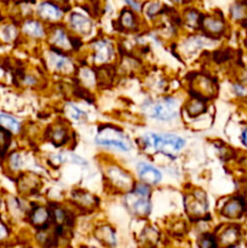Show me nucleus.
Here are the masks:
<instances>
[{
	"label": "nucleus",
	"mask_w": 247,
	"mask_h": 248,
	"mask_svg": "<svg viewBox=\"0 0 247 248\" xmlns=\"http://www.w3.org/2000/svg\"><path fill=\"white\" fill-rule=\"evenodd\" d=\"M147 147L162 153L165 155H176L185 147V140L176 135H155L149 133L142 138Z\"/></svg>",
	"instance_id": "1"
},
{
	"label": "nucleus",
	"mask_w": 247,
	"mask_h": 248,
	"mask_svg": "<svg viewBox=\"0 0 247 248\" xmlns=\"http://www.w3.org/2000/svg\"><path fill=\"white\" fill-rule=\"evenodd\" d=\"M149 188L144 184H136L132 191L126 196L125 203L128 210L137 216H147L150 212Z\"/></svg>",
	"instance_id": "2"
},
{
	"label": "nucleus",
	"mask_w": 247,
	"mask_h": 248,
	"mask_svg": "<svg viewBox=\"0 0 247 248\" xmlns=\"http://www.w3.org/2000/svg\"><path fill=\"white\" fill-rule=\"evenodd\" d=\"M96 143L99 145H104V147L118 148L124 152H127L131 148L130 140H127V137L121 131L116 130L115 127H111V126H106L99 130L96 137Z\"/></svg>",
	"instance_id": "3"
},
{
	"label": "nucleus",
	"mask_w": 247,
	"mask_h": 248,
	"mask_svg": "<svg viewBox=\"0 0 247 248\" xmlns=\"http://www.w3.org/2000/svg\"><path fill=\"white\" fill-rule=\"evenodd\" d=\"M179 104L176 98L172 97H166L160 101L155 102L152 107H150V116L157 120L169 121L176 118L178 115Z\"/></svg>",
	"instance_id": "4"
},
{
	"label": "nucleus",
	"mask_w": 247,
	"mask_h": 248,
	"mask_svg": "<svg viewBox=\"0 0 247 248\" xmlns=\"http://www.w3.org/2000/svg\"><path fill=\"white\" fill-rule=\"evenodd\" d=\"M106 173L107 178L110 182L111 186L120 189V190H132L133 186H135L130 174H128L125 170L119 167L118 165H111V166H109L108 169H107Z\"/></svg>",
	"instance_id": "5"
},
{
	"label": "nucleus",
	"mask_w": 247,
	"mask_h": 248,
	"mask_svg": "<svg viewBox=\"0 0 247 248\" xmlns=\"http://www.w3.org/2000/svg\"><path fill=\"white\" fill-rule=\"evenodd\" d=\"M185 210L190 217L200 218L207 211V199L201 190L193 191L185 198Z\"/></svg>",
	"instance_id": "6"
},
{
	"label": "nucleus",
	"mask_w": 247,
	"mask_h": 248,
	"mask_svg": "<svg viewBox=\"0 0 247 248\" xmlns=\"http://www.w3.org/2000/svg\"><path fill=\"white\" fill-rule=\"evenodd\" d=\"M246 208V201L244 199L234 198L225 203L224 207L222 208V215L230 219H237L244 216Z\"/></svg>",
	"instance_id": "7"
},
{
	"label": "nucleus",
	"mask_w": 247,
	"mask_h": 248,
	"mask_svg": "<svg viewBox=\"0 0 247 248\" xmlns=\"http://www.w3.org/2000/svg\"><path fill=\"white\" fill-rule=\"evenodd\" d=\"M93 47V62L96 63H107L113 58L114 47L110 43L106 40H97L92 44Z\"/></svg>",
	"instance_id": "8"
},
{
	"label": "nucleus",
	"mask_w": 247,
	"mask_h": 248,
	"mask_svg": "<svg viewBox=\"0 0 247 248\" xmlns=\"http://www.w3.org/2000/svg\"><path fill=\"white\" fill-rule=\"evenodd\" d=\"M51 219V215L46 207H35L29 213V222L36 229L44 230L48 224V220Z\"/></svg>",
	"instance_id": "9"
},
{
	"label": "nucleus",
	"mask_w": 247,
	"mask_h": 248,
	"mask_svg": "<svg viewBox=\"0 0 247 248\" xmlns=\"http://www.w3.org/2000/svg\"><path fill=\"white\" fill-rule=\"evenodd\" d=\"M138 176H139L140 181L148 184H157L161 181V173L157 169L153 167L152 165L148 164H139L137 166Z\"/></svg>",
	"instance_id": "10"
},
{
	"label": "nucleus",
	"mask_w": 247,
	"mask_h": 248,
	"mask_svg": "<svg viewBox=\"0 0 247 248\" xmlns=\"http://www.w3.org/2000/svg\"><path fill=\"white\" fill-rule=\"evenodd\" d=\"M69 26L75 33L81 34V35H86L92 31V23L87 17H85L81 14H72L69 18Z\"/></svg>",
	"instance_id": "11"
},
{
	"label": "nucleus",
	"mask_w": 247,
	"mask_h": 248,
	"mask_svg": "<svg viewBox=\"0 0 247 248\" xmlns=\"http://www.w3.org/2000/svg\"><path fill=\"white\" fill-rule=\"evenodd\" d=\"M36 14L41 17L43 19L46 21H58V19L62 18V10L55 4H51V2H41L40 5L36 9Z\"/></svg>",
	"instance_id": "12"
},
{
	"label": "nucleus",
	"mask_w": 247,
	"mask_h": 248,
	"mask_svg": "<svg viewBox=\"0 0 247 248\" xmlns=\"http://www.w3.org/2000/svg\"><path fill=\"white\" fill-rule=\"evenodd\" d=\"M200 26L202 27L203 31L208 34V35H220L224 31L225 24L224 22L220 19L215 18V17H202L201 19Z\"/></svg>",
	"instance_id": "13"
},
{
	"label": "nucleus",
	"mask_w": 247,
	"mask_h": 248,
	"mask_svg": "<svg viewBox=\"0 0 247 248\" xmlns=\"http://www.w3.org/2000/svg\"><path fill=\"white\" fill-rule=\"evenodd\" d=\"M22 31L26 34L29 38H35V39H41L45 35V31H44L43 26L39 21L35 19H27L22 23L21 26Z\"/></svg>",
	"instance_id": "14"
},
{
	"label": "nucleus",
	"mask_w": 247,
	"mask_h": 248,
	"mask_svg": "<svg viewBox=\"0 0 247 248\" xmlns=\"http://www.w3.org/2000/svg\"><path fill=\"white\" fill-rule=\"evenodd\" d=\"M50 63L56 72L69 73L70 70H73V63L70 62L69 58L64 57L62 55H58V53H51Z\"/></svg>",
	"instance_id": "15"
},
{
	"label": "nucleus",
	"mask_w": 247,
	"mask_h": 248,
	"mask_svg": "<svg viewBox=\"0 0 247 248\" xmlns=\"http://www.w3.org/2000/svg\"><path fill=\"white\" fill-rule=\"evenodd\" d=\"M206 109H207V104L205 103V101L201 97L194 96V98L189 101L185 106L186 113L191 118H196V116L201 115L202 113H205Z\"/></svg>",
	"instance_id": "16"
},
{
	"label": "nucleus",
	"mask_w": 247,
	"mask_h": 248,
	"mask_svg": "<svg viewBox=\"0 0 247 248\" xmlns=\"http://www.w3.org/2000/svg\"><path fill=\"white\" fill-rule=\"evenodd\" d=\"M240 239V230L237 227H229L219 235V241L223 246H234Z\"/></svg>",
	"instance_id": "17"
},
{
	"label": "nucleus",
	"mask_w": 247,
	"mask_h": 248,
	"mask_svg": "<svg viewBox=\"0 0 247 248\" xmlns=\"http://www.w3.org/2000/svg\"><path fill=\"white\" fill-rule=\"evenodd\" d=\"M0 126L4 127L5 130L10 131L12 135L21 131V123L15 116L7 113H0Z\"/></svg>",
	"instance_id": "18"
},
{
	"label": "nucleus",
	"mask_w": 247,
	"mask_h": 248,
	"mask_svg": "<svg viewBox=\"0 0 247 248\" xmlns=\"http://www.w3.org/2000/svg\"><path fill=\"white\" fill-rule=\"evenodd\" d=\"M18 38V28L12 23H5L0 26V40L5 44L14 43Z\"/></svg>",
	"instance_id": "19"
},
{
	"label": "nucleus",
	"mask_w": 247,
	"mask_h": 248,
	"mask_svg": "<svg viewBox=\"0 0 247 248\" xmlns=\"http://www.w3.org/2000/svg\"><path fill=\"white\" fill-rule=\"evenodd\" d=\"M51 41H52L53 45L62 48H68L72 45V39L68 38L67 33L62 28H56L53 31V33L51 34Z\"/></svg>",
	"instance_id": "20"
},
{
	"label": "nucleus",
	"mask_w": 247,
	"mask_h": 248,
	"mask_svg": "<svg viewBox=\"0 0 247 248\" xmlns=\"http://www.w3.org/2000/svg\"><path fill=\"white\" fill-rule=\"evenodd\" d=\"M96 236L104 244L115 245V232L109 227H102L96 232Z\"/></svg>",
	"instance_id": "21"
},
{
	"label": "nucleus",
	"mask_w": 247,
	"mask_h": 248,
	"mask_svg": "<svg viewBox=\"0 0 247 248\" xmlns=\"http://www.w3.org/2000/svg\"><path fill=\"white\" fill-rule=\"evenodd\" d=\"M67 138V131L62 127V126H55L50 132V140L53 144L61 145L65 142Z\"/></svg>",
	"instance_id": "22"
},
{
	"label": "nucleus",
	"mask_w": 247,
	"mask_h": 248,
	"mask_svg": "<svg viewBox=\"0 0 247 248\" xmlns=\"http://www.w3.org/2000/svg\"><path fill=\"white\" fill-rule=\"evenodd\" d=\"M11 137L12 133L0 126V156H4L6 154L10 143H11Z\"/></svg>",
	"instance_id": "23"
},
{
	"label": "nucleus",
	"mask_w": 247,
	"mask_h": 248,
	"mask_svg": "<svg viewBox=\"0 0 247 248\" xmlns=\"http://www.w3.org/2000/svg\"><path fill=\"white\" fill-rule=\"evenodd\" d=\"M73 196H74L75 201L81 206H84V207L93 206L94 202H96V199L92 195H90L89 193H85V191H75Z\"/></svg>",
	"instance_id": "24"
},
{
	"label": "nucleus",
	"mask_w": 247,
	"mask_h": 248,
	"mask_svg": "<svg viewBox=\"0 0 247 248\" xmlns=\"http://www.w3.org/2000/svg\"><path fill=\"white\" fill-rule=\"evenodd\" d=\"M120 23H121V26L126 29L135 28V26H136L135 15H133L131 11H128V10H124V11L121 12Z\"/></svg>",
	"instance_id": "25"
},
{
	"label": "nucleus",
	"mask_w": 247,
	"mask_h": 248,
	"mask_svg": "<svg viewBox=\"0 0 247 248\" xmlns=\"http://www.w3.org/2000/svg\"><path fill=\"white\" fill-rule=\"evenodd\" d=\"M7 165L11 171H19L23 165V160H22L21 154L18 153H11L7 157Z\"/></svg>",
	"instance_id": "26"
},
{
	"label": "nucleus",
	"mask_w": 247,
	"mask_h": 248,
	"mask_svg": "<svg viewBox=\"0 0 247 248\" xmlns=\"http://www.w3.org/2000/svg\"><path fill=\"white\" fill-rule=\"evenodd\" d=\"M198 244H199V246L203 247V248L217 247V241H216V239L211 234H205L203 236H201Z\"/></svg>",
	"instance_id": "27"
},
{
	"label": "nucleus",
	"mask_w": 247,
	"mask_h": 248,
	"mask_svg": "<svg viewBox=\"0 0 247 248\" xmlns=\"http://www.w3.org/2000/svg\"><path fill=\"white\" fill-rule=\"evenodd\" d=\"M68 113L70 114V116H72L73 119H75V120L80 121V120H84V119H86V114L84 113L82 110H80L77 107L73 106V104H69L67 108Z\"/></svg>",
	"instance_id": "28"
},
{
	"label": "nucleus",
	"mask_w": 247,
	"mask_h": 248,
	"mask_svg": "<svg viewBox=\"0 0 247 248\" xmlns=\"http://www.w3.org/2000/svg\"><path fill=\"white\" fill-rule=\"evenodd\" d=\"M160 7H161V5L159 2H150L147 6V9H145V15L148 17H154L155 15L159 14Z\"/></svg>",
	"instance_id": "29"
},
{
	"label": "nucleus",
	"mask_w": 247,
	"mask_h": 248,
	"mask_svg": "<svg viewBox=\"0 0 247 248\" xmlns=\"http://www.w3.org/2000/svg\"><path fill=\"white\" fill-rule=\"evenodd\" d=\"M10 236V230L9 227L0 219V242L7 240V237Z\"/></svg>",
	"instance_id": "30"
},
{
	"label": "nucleus",
	"mask_w": 247,
	"mask_h": 248,
	"mask_svg": "<svg viewBox=\"0 0 247 248\" xmlns=\"http://www.w3.org/2000/svg\"><path fill=\"white\" fill-rule=\"evenodd\" d=\"M125 1L127 2V4H130L131 7H132V9H135L136 11H139V10H140L139 4H137V2H136L135 0H125Z\"/></svg>",
	"instance_id": "31"
},
{
	"label": "nucleus",
	"mask_w": 247,
	"mask_h": 248,
	"mask_svg": "<svg viewBox=\"0 0 247 248\" xmlns=\"http://www.w3.org/2000/svg\"><path fill=\"white\" fill-rule=\"evenodd\" d=\"M241 140H242V143H244L245 147L247 148V128H246V130H244V132H242Z\"/></svg>",
	"instance_id": "32"
},
{
	"label": "nucleus",
	"mask_w": 247,
	"mask_h": 248,
	"mask_svg": "<svg viewBox=\"0 0 247 248\" xmlns=\"http://www.w3.org/2000/svg\"><path fill=\"white\" fill-rule=\"evenodd\" d=\"M172 1H174V2H182V1H183V0H172Z\"/></svg>",
	"instance_id": "33"
},
{
	"label": "nucleus",
	"mask_w": 247,
	"mask_h": 248,
	"mask_svg": "<svg viewBox=\"0 0 247 248\" xmlns=\"http://www.w3.org/2000/svg\"><path fill=\"white\" fill-rule=\"evenodd\" d=\"M1 205H2V199L1 196H0V207H1Z\"/></svg>",
	"instance_id": "34"
}]
</instances>
